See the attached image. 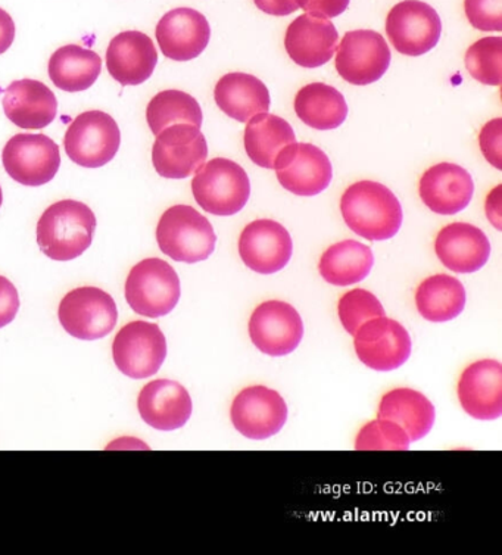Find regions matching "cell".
I'll list each match as a JSON object with an SVG mask.
<instances>
[{
    "label": "cell",
    "mask_w": 502,
    "mask_h": 555,
    "mask_svg": "<svg viewBox=\"0 0 502 555\" xmlns=\"http://www.w3.org/2000/svg\"><path fill=\"white\" fill-rule=\"evenodd\" d=\"M259 11L274 16H287L299 10L295 0H254Z\"/></svg>",
    "instance_id": "cell-41"
},
{
    "label": "cell",
    "mask_w": 502,
    "mask_h": 555,
    "mask_svg": "<svg viewBox=\"0 0 502 555\" xmlns=\"http://www.w3.org/2000/svg\"><path fill=\"white\" fill-rule=\"evenodd\" d=\"M279 183L298 196H316L326 191L332 182V164L320 147L310 143H292L275 158Z\"/></svg>",
    "instance_id": "cell-15"
},
{
    "label": "cell",
    "mask_w": 502,
    "mask_h": 555,
    "mask_svg": "<svg viewBox=\"0 0 502 555\" xmlns=\"http://www.w3.org/2000/svg\"><path fill=\"white\" fill-rule=\"evenodd\" d=\"M479 143L481 154L497 170H502V120L495 118L484 126L480 131Z\"/></svg>",
    "instance_id": "cell-38"
},
{
    "label": "cell",
    "mask_w": 502,
    "mask_h": 555,
    "mask_svg": "<svg viewBox=\"0 0 502 555\" xmlns=\"http://www.w3.org/2000/svg\"><path fill=\"white\" fill-rule=\"evenodd\" d=\"M204 115L195 98L180 90H164L151 99L146 121L152 133L159 134L175 125L203 126Z\"/></svg>",
    "instance_id": "cell-33"
},
{
    "label": "cell",
    "mask_w": 502,
    "mask_h": 555,
    "mask_svg": "<svg viewBox=\"0 0 502 555\" xmlns=\"http://www.w3.org/2000/svg\"><path fill=\"white\" fill-rule=\"evenodd\" d=\"M340 212L348 228L368 241L392 240L402 225L398 197L385 184L372 180L353 183L345 191Z\"/></svg>",
    "instance_id": "cell-1"
},
{
    "label": "cell",
    "mask_w": 502,
    "mask_h": 555,
    "mask_svg": "<svg viewBox=\"0 0 502 555\" xmlns=\"http://www.w3.org/2000/svg\"><path fill=\"white\" fill-rule=\"evenodd\" d=\"M463 410L476 421H497L502 415V364L480 360L468 365L456 386Z\"/></svg>",
    "instance_id": "cell-19"
},
{
    "label": "cell",
    "mask_w": 502,
    "mask_h": 555,
    "mask_svg": "<svg viewBox=\"0 0 502 555\" xmlns=\"http://www.w3.org/2000/svg\"><path fill=\"white\" fill-rule=\"evenodd\" d=\"M208 158L207 139L199 127L175 125L156 134L152 163L164 179L183 180L195 175Z\"/></svg>",
    "instance_id": "cell-10"
},
{
    "label": "cell",
    "mask_w": 502,
    "mask_h": 555,
    "mask_svg": "<svg viewBox=\"0 0 502 555\" xmlns=\"http://www.w3.org/2000/svg\"><path fill=\"white\" fill-rule=\"evenodd\" d=\"M214 98L218 108L239 122L269 113L270 92L259 78L245 73H230L218 80Z\"/></svg>",
    "instance_id": "cell-26"
},
{
    "label": "cell",
    "mask_w": 502,
    "mask_h": 555,
    "mask_svg": "<svg viewBox=\"0 0 502 555\" xmlns=\"http://www.w3.org/2000/svg\"><path fill=\"white\" fill-rule=\"evenodd\" d=\"M8 120L24 130H42L55 120L57 101L42 81L24 78L8 86L3 96Z\"/></svg>",
    "instance_id": "cell-25"
},
{
    "label": "cell",
    "mask_w": 502,
    "mask_h": 555,
    "mask_svg": "<svg viewBox=\"0 0 502 555\" xmlns=\"http://www.w3.org/2000/svg\"><path fill=\"white\" fill-rule=\"evenodd\" d=\"M155 36L164 56L186 63L207 49L211 27L201 12L192 8H177L159 20Z\"/></svg>",
    "instance_id": "cell-18"
},
{
    "label": "cell",
    "mask_w": 502,
    "mask_h": 555,
    "mask_svg": "<svg viewBox=\"0 0 502 555\" xmlns=\"http://www.w3.org/2000/svg\"><path fill=\"white\" fill-rule=\"evenodd\" d=\"M121 145L117 121L104 111H88L69 125L64 138L68 158L85 168L104 167Z\"/></svg>",
    "instance_id": "cell-7"
},
{
    "label": "cell",
    "mask_w": 502,
    "mask_h": 555,
    "mask_svg": "<svg viewBox=\"0 0 502 555\" xmlns=\"http://www.w3.org/2000/svg\"><path fill=\"white\" fill-rule=\"evenodd\" d=\"M96 216L78 201L52 204L40 217L36 240L42 253L53 261H73L93 242Z\"/></svg>",
    "instance_id": "cell-2"
},
{
    "label": "cell",
    "mask_w": 502,
    "mask_h": 555,
    "mask_svg": "<svg viewBox=\"0 0 502 555\" xmlns=\"http://www.w3.org/2000/svg\"><path fill=\"white\" fill-rule=\"evenodd\" d=\"M307 14L332 20L344 14L351 0H295Z\"/></svg>",
    "instance_id": "cell-40"
},
{
    "label": "cell",
    "mask_w": 502,
    "mask_h": 555,
    "mask_svg": "<svg viewBox=\"0 0 502 555\" xmlns=\"http://www.w3.org/2000/svg\"><path fill=\"white\" fill-rule=\"evenodd\" d=\"M488 220L495 225L497 230H502V186H497L488 195L487 204Z\"/></svg>",
    "instance_id": "cell-42"
},
{
    "label": "cell",
    "mask_w": 502,
    "mask_h": 555,
    "mask_svg": "<svg viewBox=\"0 0 502 555\" xmlns=\"http://www.w3.org/2000/svg\"><path fill=\"white\" fill-rule=\"evenodd\" d=\"M336 51L337 73L349 85L356 86L381 80L392 57L385 37L373 30L348 31Z\"/></svg>",
    "instance_id": "cell-14"
},
{
    "label": "cell",
    "mask_w": 502,
    "mask_h": 555,
    "mask_svg": "<svg viewBox=\"0 0 502 555\" xmlns=\"http://www.w3.org/2000/svg\"><path fill=\"white\" fill-rule=\"evenodd\" d=\"M411 441L407 431L395 422L376 418L368 423L357 436L356 450H409Z\"/></svg>",
    "instance_id": "cell-36"
},
{
    "label": "cell",
    "mask_w": 502,
    "mask_h": 555,
    "mask_svg": "<svg viewBox=\"0 0 502 555\" xmlns=\"http://www.w3.org/2000/svg\"><path fill=\"white\" fill-rule=\"evenodd\" d=\"M296 142L289 122L278 115H255L245 129V150L255 166L273 170L275 158L283 147Z\"/></svg>",
    "instance_id": "cell-30"
},
{
    "label": "cell",
    "mask_w": 502,
    "mask_h": 555,
    "mask_svg": "<svg viewBox=\"0 0 502 555\" xmlns=\"http://www.w3.org/2000/svg\"><path fill=\"white\" fill-rule=\"evenodd\" d=\"M57 319L73 338L96 340L114 331L118 320L117 304L108 292L99 287H77L64 296Z\"/></svg>",
    "instance_id": "cell-6"
},
{
    "label": "cell",
    "mask_w": 502,
    "mask_h": 555,
    "mask_svg": "<svg viewBox=\"0 0 502 555\" xmlns=\"http://www.w3.org/2000/svg\"><path fill=\"white\" fill-rule=\"evenodd\" d=\"M182 287L176 270L159 258H146L130 270L126 299L136 314L158 319L179 304Z\"/></svg>",
    "instance_id": "cell-5"
},
{
    "label": "cell",
    "mask_w": 502,
    "mask_h": 555,
    "mask_svg": "<svg viewBox=\"0 0 502 555\" xmlns=\"http://www.w3.org/2000/svg\"><path fill=\"white\" fill-rule=\"evenodd\" d=\"M20 310V296L11 281L0 275V328L14 322Z\"/></svg>",
    "instance_id": "cell-39"
},
{
    "label": "cell",
    "mask_w": 502,
    "mask_h": 555,
    "mask_svg": "<svg viewBox=\"0 0 502 555\" xmlns=\"http://www.w3.org/2000/svg\"><path fill=\"white\" fill-rule=\"evenodd\" d=\"M114 363L123 374L140 380L155 376L167 357V340L158 324L131 322L115 336Z\"/></svg>",
    "instance_id": "cell-8"
},
{
    "label": "cell",
    "mask_w": 502,
    "mask_h": 555,
    "mask_svg": "<svg viewBox=\"0 0 502 555\" xmlns=\"http://www.w3.org/2000/svg\"><path fill=\"white\" fill-rule=\"evenodd\" d=\"M374 264L373 250L358 241H343L324 250L319 262L321 278L333 286L363 282Z\"/></svg>",
    "instance_id": "cell-32"
},
{
    "label": "cell",
    "mask_w": 502,
    "mask_h": 555,
    "mask_svg": "<svg viewBox=\"0 0 502 555\" xmlns=\"http://www.w3.org/2000/svg\"><path fill=\"white\" fill-rule=\"evenodd\" d=\"M294 244L289 232L278 221L249 223L239 240V254L248 269L259 274H274L289 264Z\"/></svg>",
    "instance_id": "cell-17"
},
{
    "label": "cell",
    "mask_w": 502,
    "mask_h": 555,
    "mask_svg": "<svg viewBox=\"0 0 502 555\" xmlns=\"http://www.w3.org/2000/svg\"><path fill=\"white\" fill-rule=\"evenodd\" d=\"M386 33L399 53L420 56L430 52L442 35L438 12L420 0H404L386 18Z\"/></svg>",
    "instance_id": "cell-12"
},
{
    "label": "cell",
    "mask_w": 502,
    "mask_h": 555,
    "mask_svg": "<svg viewBox=\"0 0 502 555\" xmlns=\"http://www.w3.org/2000/svg\"><path fill=\"white\" fill-rule=\"evenodd\" d=\"M358 360L376 372H394L402 367L411 356L410 333L388 317H376L358 328L353 335Z\"/></svg>",
    "instance_id": "cell-11"
},
{
    "label": "cell",
    "mask_w": 502,
    "mask_h": 555,
    "mask_svg": "<svg viewBox=\"0 0 502 555\" xmlns=\"http://www.w3.org/2000/svg\"><path fill=\"white\" fill-rule=\"evenodd\" d=\"M192 192L204 211L213 216H234L248 203L249 177L244 167L232 159L214 158L196 171Z\"/></svg>",
    "instance_id": "cell-4"
},
{
    "label": "cell",
    "mask_w": 502,
    "mask_h": 555,
    "mask_svg": "<svg viewBox=\"0 0 502 555\" xmlns=\"http://www.w3.org/2000/svg\"><path fill=\"white\" fill-rule=\"evenodd\" d=\"M138 409L140 417L156 430L182 429L191 418V395L179 382L159 379L150 382L140 390Z\"/></svg>",
    "instance_id": "cell-22"
},
{
    "label": "cell",
    "mask_w": 502,
    "mask_h": 555,
    "mask_svg": "<svg viewBox=\"0 0 502 555\" xmlns=\"http://www.w3.org/2000/svg\"><path fill=\"white\" fill-rule=\"evenodd\" d=\"M466 289L450 274H435L420 283L415 306L427 322L446 323L456 319L466 308Z\"/></svg>",
    "instance_id": "cell-29"
},
{
    "label": "cell",
    "mask_w": 502,
    "mask_h": 555,
    "mask_svg": "<svg viewBox=\"0 0 502 555\" xmlns=\"http://www.w3.org/2000/svg\"><path fill=\"white\" fill-rule=\"evenodd\" d=\"M473 192L475 183L471 172L456 164H436L420 179V197L439 216H454L463 211L471 204Z\"/></svg>",
    "instance_id": "cell-21"
},
{
    "label": "cell",
    "mask_w": 502,
    "mask_h": 555,
    "mask_svg": "<svg viewBox=\"0 0 502 555\" xmlns=\"http://www.w3.org/2000/svg\"><path fill=\"white\" fill-rule=\"evenodd\" d=\"M158 64V52L150 36L140 31H123L106 49L110 76L123 86H139L150 80Z\"/></svg>",
    "instance_id": "cell-20"
},
{
    "label": "cell",
    "mask_w": 502,
    "mask_h": 555,
    "mask_svg": "<svg viewBox=\"0 0 502 555\" xmlns=\"http://www.w3.org/2000/svg\"><path fill=\"white\" fill-rule=\"evenodd\" d=\"M377 417L397 423L407 431L411 442H417L429 435L436 411L429 398L419 390L398 388L382 398Z\"/></svg>",
    "instance_id": "cell-27"
},
{
    "label": "cell",
    "mask_w": 502,
    "mask_h": 555,
    "mask_svg": "<svg viewBox=\"0 0 502 555\" xmlns=\"http://www.w3.org/2000/svg\"><path fill=\"white\" fill-rule=\"evenodd\" d=\"M466 67L481 85L500 86L502 81V39L484 37L466 53Z\"/></svg>",
    "instance_id": "cell-34"
},
{
    "label": "cell",
    "mask_w": 502,
    "mask_h": 555,
    "mask_svg": "<svg viewBox=\"0 0 502 555\" xmlns=\"http://www.w3.org/2000/svg\"><path fill=\"white\" fill-rule=\"evenodd\" d=\"M249 336L255 347L266 356H289L303 343V319L291 304L262 302L250 315Z\"/></svg>",
    "instance_id": "cell-16"
},
{
    "label": "cell",
    "mask_w": 502,
    "mask_h": 555,
    "mask_svg": "<svg viewBox=\"0 0 502 555\" xmlns=\"http://www.w3.org/2000/svg\"><path fill=\"white\" fill-rule=\"evenodd\" d=\"M295 113L311 129L335 130L347 120L348 105L339 90L324 83H312L296 94Z\"/></svg>",
    "instance_id": "cell-31"
},
{
    "label": "cell",
    "mask_w": 502,
    "mask_h": 555,
    "mask_svg": "<svg viewBox=\"0 0 502 555\" xmlns=\"http://www.w3.org/2000/svg\"><path fill=\"white\" fill-rule=\"evenodd\" d=\"M464 10L477 30L502 31V0H466Z\"/></svg>",
    "instance_id": "cell-37"
},
{
    "label": "cell",
    "mask_w": 502,
    "mask_h": 555,
    "mask_svg": "<svg viewBox=\"0 0 502 555\" xmlns=\"http://www.w3.org/2000/svg\"><path fill=\"white\" fill-rule=\"evenodd\" d=\"M49 77L64 92H85L92 88L102 72V60L90 49L68 44L49 60Z\"/></svg>",
    "instance_id": "cell-28"
},
{
    "label": "cell",
    "mask_w": 502,
    "mask_h": 555,
    "mask_svg": "<svg viewBox=\"0 0 502 555\" xmlns=\"http://www.w3.org/2000/svg\"><path fill=\"white\" fill-rule=\"evenodd\" d=\"M15 39V23L5 10L0 8V55L12 47Z\"/></svg>",
    "instance_id": "cell-43"
},
{
    "label": "cell",
    "mask_w": 502,
    "mask_h": 555,
    "mask_svg": "<svg viewBox=\"0 0 502 555\" xmlns=\"http://www.w3.org/2000/svg\"><path fill=\"white\" fill-rule=\"evenodd\" d=\"M287 405L278 390L267 386H249L234 398L230 417L234 429L245 438L265 441L286 425Z\"/></svg>",
    "instance_id": "cell-13"
},
{
    "label": "cell",
    "mask_w": 502,
    "mask_h": 555,
    "mask_svg": "<svg viewBox=\"0 0 502 555\" xmlns=\"http://www.w3.org/2000/svg\"><path fill=\"white\" fill-rule=\"evenodd\" d=\"M435 253L448 270L471 274L487 264L491 257V244L487 234L476 225L452 223L436 236Z\"/></svg>",
    "instance_id": "cell-24"
},
{
    "label": "cell",
    "mask_w": 502,
    "mask_h": 555,
    "mask_svg": "<svg viewBox=\"0 0 502 555\" xmlns=\"http://www.w3.org/2000/svg\"><path fill=\"white\" fill-rule=\"evenodd\" d=\"M2 163L16 183L43 186L55 179L60 170V146L47 134H15L3 147Z\"/></svg>",
    "instance_id": "cell-9"
},
{
    "label": "cell",
    "mask_w": 502,
    "mask_h": 555,
    "mask_svg": "<svg viewBox=\"0 0 502 555\" xmlns=\"http://www.w3.org/2000/svg\"><path fill=\"white\" fill-rule=\"evenodd\" d=\"M156 241L171 260L196 264L211 257L217 236L203 214L189 205H175L160 216Z\"/></svg>",
    "instance_id": "cell-3"
},
{
    "label": "cell",
    "mask_w": 502,
    "mask_h": 555,
    "mask_svg": "<svg viewBox=\"0 0 502 555\" xmlns=\"http://www.w3.org/2000/svg\"><path fill=\"white\" fill-rule=\"evenodd\" d=\"M2 203H3V193H2V188H0V207H2Z\"/></svg>",
    "instance_id": "cell-44"
},
{
    "label": "cell",
    "mask_w": 502,
    "mask_h": 555,
    "mask_svg": "<svg viewBox=\"0 0 502 555\" xmlns=\"http://www.w3.org/2000/svg\"><path fill=\"white\" fill-rule=\"evenodd\" d=\"M339 35L331 20L304 14L287 27L285 48L295 64L317 68L335 55Z\"/></svg>",
    "instance_id": "cell-23"
},
{
    "label": "cell",
    "mask_w": 502,
    "mask_h": 555,
    "mask_svg": "<svg viewBox=\"0 0 502 555\" xmlns=\"http://www.w3.org/2000/svg\"><path fill=\"white\" fill-rule=\"evenodd\" d=\"M337 314L345 331L352 336L369 320L386 315L385 308L377 296L365 289L347 292L337 304Z\"/></svg>",
    "instance_id": "cell-35"
}]
</instances>
